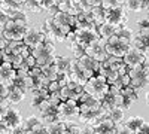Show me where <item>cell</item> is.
Wrapping results in <instances>:
<instances>
[{
    "mask_svg": "<svg viewBox=\"0 0 149 134\" xmlns=\"http://www.w3.org/2000/svg\"><path fill=\"white\" fill-rule=\"evenodd\" d=\"M29 28V17L26 12L14 19H9L6 22V26L3 27V36L8 42H17V40H22L24 34H26Z\"/></svg>",
    "mask_w": 149,
    "mask_h": 134,
    "instance_id": "6da1fadb",
    "label": "cell"
},
{
    "mask_svg": "<svg viewBox=\"0 0 149 134\" xmlns=\"http://www.w3.org/2000/svg\"><path fill=\"white\" fill-rule=\"evenodd\" d=\"M30 54L36 60V66L42 69V67H48V66L54 64V60L57 57V48L52 42L46 40L40 43L39 46L30 49Z\"/></svg>",
    "mask_w": 149,
    "mask_h": 134,
    "instance_id": "7a4b0ae2",
    "label": "cell"
},
{
    "mask_svg": "<svg viewBox=\"0 0 149 134\" xmlns=\"http://www.w3.org/2000/svg\"><path fill=\"white\" fill-rule=\"evenodd\" d=\"M84 92H86L88 95H91L93 99L102 101L104 99V95L109 92V85L106 82V79L100 75H94L93 78H90L86 81V83L84 85Z\"/></svg>",
    "mask_w": 149,
    "mask_h": 134,
    "instance_id": "3957f363",
    "label": "cell"
},
{
    "mask_svg": "<svg viewBox=\"0 0 149 134\" xmlns=\"http://www.w3.org/2000/svg\"><path fill=\"white\" fill-rule=\"evenodd\" d=\"M130 87L133 88H146L149 81V60L146 58L142 66H136L128 69Z\"/></svg>",
    "mask_w": 149,
    "mask_h": 134,
    "instance_id": "277c9868",
    "label": "cell"
},
{
    "mask_svg": "<svg viewBox=\"0 0 149 134\" xmlns=\"http://www.w3.org/2000/svg\"><path fill=\"white\" fill-rule=\"evenodd\" d=\"M130 46H131V43L128 39H124V37H119V36L113 34L112 37H109L106 40L104 49H106L107 55H110V57L122 58L125 55V52L130 49Z\"/></svg>",
    "mask_w": 149,
    "mask_h": 134,
    "instance_id": "5b68a950",
    "label": "cell"
},
{
    "mask_svg": "<svg viewBox=\"0 0 149 134\" xmlns=\"http://www.w3.org/2000/svg\"><path fill=\"white\" fill-rule=\"evenodd\" d=\"M79 116V106L78 101L74 100H67L61 101L57 106V121H69L70 118H78Z\"/></svg>",
    "mask_w": 149,
    "mask_h": 134,
    "instance_id": "8992f818",
    "label": "cell"
},
{
    "mask_svg": "<svg viewBox=\"0 0 149 134\" xmlns=\"http://www.w3.org/2000/svg\"><path fill=\"white\" fill-rule=\"evenodd\" d=\"M43 42H46V34H45L42 27H29L26 34H24V37H22V43L29 49H33V48L39 46Z\"/></svg>",
    "mask_w": 149,
    "mask_h": 134,
    "instance_id": "52a82bcc",
    "label": "cell"
},
{
    "mask_svg": "<svg viewBox=\"0 0 149 134\" xmlns=\"http://www.w3.org/2000/svg\"><path fill=\"white\" fill-rule=\"evenodd\" d=\"M97 39H98L97 28H73V40L82 49H85L90 43H93Z\"/></svg>",
    "mask_w": 149,
    "mask_h": 134,
    "instance_id": "ba28073f",
    "label": "cell"
},
{
    "mask_svg": "<svg viewBox=\"0 0 149 134\" xmlns=\"http://www.w3.org/2000/svg\"><path fill=\"white\" fill-rule=\"evenodd\" d=\"M104 45H106V42H104L103 39L98 37L97 40H94L93 43H90L88 46L85 48L84 54L88 55V57L93 58V60H95V61L102 63V61H104V60L109 57L107 52H106V49H104Z\"/></svg>",
    "mask_w": 149,
    "mask_h": 134,
    "instance_id": "9c48e42d",
    "label": "cell"
},
{
    "mask_svg": "<svg viewBox=\"0 0 149 134\" xmlns=\"http://www.w3.org/2000/svg\"><path fill=\"white\" fill-rule=\"evenodd\" d=\"M149 28H139V31H136L133 34V37L130 40L131 46L139 49L143 55L148 57V51H149Z\"/></svg>",
    "mask_w": 149,
    "mask_h": 134,
    "instance_id": "30bf717a",
    "label": "cell"
},
{
    "mask_svg": "<svg viewBox=\"0 0 149 134\" xmlns=\"http://www.w3.org/2000/svg\"><path fill=\"white\" fill-rule=\"evenodd\" d=\"M82 92H84V87H81V85L76 83V82H72L70 81L66 87H63V88L58 91V95H60V100L61 101H67V100L78 101Z\"/></svg>",
    "mask_w": 149,
    "mask_h": 134,
    "instance_id": "8fae6325",
    "label": "cell"
},
{
    "mask_svg": "<svg viewBox=\"0 0 149 134\" xmlns=\"http://www.w3.org/2000/svg\"><path fill=\"white\" fill-rule=\"evenodd\" d=\"M76 64H78V67L81 69V72L85 75V78L90 79V78H93L94 75H97L98 64H100V63L84 54L82 57H79V58L76 60Z\"/></svg>",
    "mask_w": 149,
    "mask_h": 134,
    "instance_id": "7c38bea8",
    "label": "cell"
},
{
    "mask_svg": "<svg viewBox=\"0 0 149 134\" xmlns=\"http://www.w3.org/2000/svg\"><path fill=\"white\" fill-rule=\"evenodd\" d=\"M127 21V10L124 8H113L104 9V22H109L112 26H122Z\"/></svg>",
    "mask_w": 149,
    "mask_h": 134,
    "instance_id": "4fadbf2b",
    "label": "cell"
},
{
    "mask_svg": "<svg viewBox=\"0 0 149 134\" xmlns=\"http://www.w3.org/2000/svg\"><path fill=\"white\" fill-rule=\"evenodd\" d=\"M21 122H22V116H21V112L18 110L17 107H10L8 106V110L5 113V118L2 121V124L9 130L12 131L17 127H21Z\"/></svg>",
    "mask_w": 149,
    "mask_h": 134,
    "instance_id": "5bb4252c",
    "label": "cell"
},
{
    "mask_svg": "<svg viewBox=\"0 0 149 134\" xmlns=\"http://www.w3.org/2000/svg\"><path fill=\"white\" fill-rule=\"evenodd\" d=\"M146 58H148V57L143 55L139 49H136V48L130 46V49L125 52V55L122 57V63L125 64L128 69H133V67H136V66H142Z\"/></svg>",
    "mask_w": 149,
    "mask_h": 134,
    "instance_id": "9a60e30c",
    "label": "cell"
},
{
    "mask_svg": "<svg viewBox=\"0 0 149 134\" xmlns=\"http://www.w3.org/2000/svg\"><path fill=\"white\" fill-rule=\"evenodd\" d=\"M37 109H39L40 116L43 118V122H42L43 125H45V124H49V122H54V121H57V106H54L48 99L43 100L39 106H37Z\"/></svg>",
    "mask_w": 149,
    "mask_h": 134,
    "instance_id": "2e32d148",
    "label": "cell"
},
{
    "mask_svg": "<svg viewBox=\"0 0 149 134\" xmlns=\"http://www.w3.org/2000/svg\"><path fill=\"white\" fill-rule=\"evenodd\" d=\"M17 78V70H14L10 63H0V82L10 87L14 85V81Z\"/></svg>",
    "mask_w": 149,
    "mask_h": 134,
    "instance_id": "e0dca14e",
    "label": "cell"
},
{
    "mask_svg": "<svg viewBox=\"0 0 149 134\" xmlns=\"http://www.w3.org/2000/svg\"><path fill=\"white\" fill-rule=\"evenodd\" d=\"M14 85L19 87L26 94H30L33 91V79L29 76L27 72H17V78L14 81Z\"/></svg>",
    "mask_w": 149,
    "mask_h": 134,
    "instance_id": "ac0fdd59",
    "label": "cell"
},
{
    "mask_svg": "<svg viewBox=\"0 0 149 134\" xmlns=\"http://www.w3.org/2000/svg\"><path fill=\"white\" fill-rule=\"evenodd\" d=\"M26 92H24L17 85H10L9 87V91H8V97H6V101L8 104H12V106H17L24 99H26Z\"/></svg>",
    "mask_w": 149,
    "mask_h": 134,
    "instance_id": "d6986e66",
    "label": "cell"
},
{
    "mask_svg": "<svg viewBox=\"0 0 149 134\" xmlns=\"http://www.w3.org/2000/svg\"><path fill=\"white\" fill-rule=\"evenodd\" d=\"M124 100H122V95L121 94H112V92H107L104 95V99L102 100V107L106 109V110H110V109H113V107H124L122 106Z\"/></svg>",
    "mask_w": 149,
    "mask_h": 134,
    "instance_id": "ffe728a7",
    "label": "cell"
},
{
    "mask_svg": "<svg viewBox=\"0 0 149 134\" xmlns=\"http://www.w3.org/2000/svg\"><path fill=\"white\" fill-rule=\"evenodd\" d=\"M115 124L112 122V121L109 118L106 119H102V121H98L97 124L93 125V131L94 134H113L115 133Z\"/></svg>",
    "mask_w": 149,
    "mask_h": 134,
    "instance_id": "44dd1931",
    "label": "cell"
},
{
    "mask_svg": "<svg viewBox=\"0 0 149 134\" xmlns=\"http://www.w3.org/2000/svg\"><path fill=\"white\" fill-rule=\"evenodd\" d=\"M57 10L60 12H64L67 15H72V17H76L81 9L78 8V5L74 3V0H61V2L57 3Z\"/></svg>",
    "mask_w": 149,
    "mask_h": 134,
    "instance_id": "7402d4cb",
    "label": "cell"
},
{
    "mask_svg": "<svg viewBox=\"0 0 149 134\" xmlns=\"http://www.w3.org/2000/svg\"><path fill=\"white\" fill-rule=\"evenodd\" d=\"M125 109L118 106V107H113V109H110V110H107V118L113 122L115 125H119L124 122V119H125Z\"/></svg>",
    "mask_w": 149,
    "mask_h": 134,
    "instance_id": "603a6c76",
    "label": "cell"
},
{
    "mask_svg": "<svg viewBox=\"0 0 149 134\" xmlns=\"http://www.w3.org/2000/svg\"><path fill=\"white\" fill-rule=\"evenodd\" d=\"M49 97V92L46 88L43 90H33L30 92V106L31 107H37L43 100H46Z\"/></svg>",
    "mask_w": 149,
    "mask_h": 134,
    "instance_id": "cb8c5ba5",
    "label": "cell"
},
{
    "mask_svg": "<svg viewBox=\"0 0 149 134\" xmlns=\"http://www.w3.org/2000/svg\"><path fill=\"white\" fill-rule=\"evenodd\" d=\"M145 122V119L142 118V116H137V115H134V116H128V118H125L124 119V122H122V125L125 127L128 131H133V133H136L140 127H142V124Z\"/></svg>",
    "mask_w": 149,
    "mask_h": 134,
    "instance_id": "d4e9b609",
    "label": "cell"
},
{
    "mask_svg": "<svg viewBox=\"0 0 149 134\" xmlns=\"http://www.w3.org/2000/svg\"><path fill=\"white\" fill-rule=\"evenodd\" d=\"M115 30H116V26H112L109 22H103L97 27V34H98V37L106 42L109 37H112L115 34Z\"/></svg>",
    "mask_w": 149,
    "mask_h": 134,
    "instance_id": "484cf974",
    "label": "cell"
},
{
    "mask_svg": "<svg viewBox=\"0 0 149 134\" xmlns=\"http://www.w3.org/2000/svg\"><path fill=\"white\" fill-rule=\"evenodd\" d=\"M70 61H72V58L64 57V55H57V57H55L54 66H55V69H57V72H58V75H61V73H69Z\"/></svg>",
    "mask_w": 149,
    "mask_h": 134,
    "instance_id": "4316f807",
    "label": "cell"
},
{
    "mask_svg": "<svg viewBox=\"0 0 149 134\" xmlns=\"http://www.w3.org/2000/svg\"><path fill=\"white\" fill-rule=\"evenodd\" d=\"M66 128H67V125H66V122H63V121H54V122L45 124L46 134H64Z\"/></svg>",
    "mask_w": 149,
    "mask_h": 134,
    "instance_id": "83f0119b",
    "label": "cell"
},
{
    "mask_svg": "<svg viewBox=\"0 0 149 134\" xmlns=\"http://www.w3.org/2000/svg\"><path fill=\"white\" fill-rule=\"evenodd\" d=\"M90 12H91V18H93V21H94V24L97 27L104 22V9L103 8L95 6V8H91Z\"/></svg>",
    "mask_w": 149,
    "mask_h": 134,
    "instance_id": "f1b7e54d",
    "label": "cell"
},
{
    "mask_svg": "<svg viewBox=\"0 0 149 134\" xmlns=\"http://www.w3.org/2000/svg\"><path fill=\"white\" fill-rule=\"evenodd\" d=\"M36 2H37V5H39V8L42 10L49 12L51 15L57 10V0H36Z\"/></svg>",
    "mask_w": 149,
    "mask_h": 134,
    "instance_id": "f546056e",
    "label": "cell"
},
{
    "mask_svg": "<svg viewBox=\"0 0 149 134\" xmlns=\"http://www.w3.org/2000/svg\"><path fill=\"white\" fill-rule=\"evenodd\" d=\"M115 34H116V36H119V37H124V39L131 40L134 31H133V28H130V27L127 26V24H122V26H118V27H116Z\"/></svg>",
    "mask_w": 149,
    "mask_h": 134,
    "instance_id": "4dcf8cb0",
    "label": "cell"
},
{
    "mask_svg": "<svg viewBox=\"0 0 149 134\" xmlns=\"http://www.w3.org/2000/svg\"><path fill=\"white\" fill-rule=\"evenodd\" d=\"M40 70H42V73H43V76H45L49 82H54V81L57 79V76H58V72H57V69H55L54 64L48 66V67H42Z\"/></svg>",
    "mask_w": 149,
    "mask_h": 134,
    "instance_id": "1f68e13d",
    "label": "cell"
},
{
    "mask_svg": "<svg viewBox=\"0 0 149 134\" xmlns=\"http://www.w3.org/2000/svg\"><path fill=\"white\" fill-rule=\"evenodd\" d=\"M40 121L37 119L36 116H29V118H26V119H22V122H21V128L24 130V131H27V130H30V128H33L34 125H37Z\"/></svg>",
    "mask_w": 149,
    "mask_h": 134,
    "instance_id": "d6a6232c",
    "label": "cell"
},
{
    "mask_svg": "<svg viewBox=\"0 0 149 134\" xmlns=\"http://www.w3.org/2000/svg\"><path fill=\"white\" fill-rule=\"evenodd\" d=\"M124 0H102L100 8L103 9H113V8H122Z\"/></svg>",
    "mask_w": 149,
    "mask_h": 134,
    "instance_id": "836d02e7",
    "label": "cell"
},
{
    "mask_svg": "<svg viewBox=\"0 0 149 134\" xmlns=\"http://www.w3.org/2000/svg\"><path fill=\"white\" fill-rule=\"evenodd\" d=\"M22 9L30 10V12H33V14H40L42 12V9L39 8V5H37L36 0H27V2L22 5Z\"/></svg>",
    "mask_w": 149,
    "mask_h": 134,
    "instance_id": "e575fe53",
    "label": "cell"
},
{
    "mask_svg": "<svg viewBox=\"0 0 149 134\" xmlns=\"http://www.w3.org/2000/svg\"><path fill=\"white\" fill-rule=\"evenodd\" d=\"M66 133L64 134H82V127L74 124V122H70V121H66Z\"/></svg>",
    "mask_w": 149,
    "mask_h": 134,
    "instance_id": "d590c367",
    "label": "cell"
},
{
    "mask_svg": "<svg viewBox=\"0 0 149 134\" xmlns=\"http://www.w3.org/2000/svg\"><path fill=\"white\" fill-rule=\"evenodd\" d=\"M70 43V51L73 52V55H74V60H78L79 57H82L84 55V49L82 48L74 42V40H72V42H69Z\"/></svg>",
    "mask_w": 149,
    "mask_h": 134,
    "instance_id": "8d00e7d4",
    "label": "cell"
},
{
    "mask_svg": "<svg viewBox=\"0 0 149 134\" xmlns=\"http://www.w3.org/2000/svg\"><path fill=\"white\" fill-rule=\"evenodd\" d=\"M26 134H46V130H45V125L42 122H39L37 125H34L33 128L27 130Z\"/></svg>",
    "mask_w": 149,
    "mask_h": 134,
    "instance_id": "74e56055",
    "label": "cell"
},
{
    "mask_svg": "<svg viewBox=\"0 0 149 134\" xmlns=\"http://www.w3.org/2000/svg\"><path fill=\"white\" fill-rule=\"evenodd\" d=\"M57 82H58V85L61 88L63 87H66V85L70 82V76H69V73H61V75H58L57 76V79H55Z\"/></svg>",
    "mask_w": 149,
    "mask_h": 134,
    "instance_id": "f35d334b",
    "label": "cell"
},
{
    "mask_svg": "<svg viewBox=\"0 0 149 134\" xmlns=\"http://www.w3.org/2000/svg\"><path fill=\"white\" fill-rule=\"evenodd\" d=\"M8 91H9V87H8V85H5V83L0 82V103L6 100V97H8Z\"/></svg>",
    "mask_w": 149,
    "mask_h": 134,
    "instance_id": "ab89813d",
    "label": "cell"
},
{
    "mask_svg": "<svg viewBox=\"0 0 149 134\" xmlns=\"http://www.w3.org/2000/svg\"><path fill=\"white\" fill-rule=\"evenodd\" d=\"M48 92L49 94H52V92H58L60 90H61V87L58 85V82L57 81H54V82H49V85H48Z\"/></svg>",
    "mask_w": 149,
    "mask_h": 134,
    "instance_id": "60d3db41",
    "label": "cell"
},
{
    "mask_svg": "<svg viewBox=\"0 0 149 134\" xmlns=\"http://www.w3.org/2000/svg\"><path fill=\"white\" fill-rule=\"evenodd\" d=\"M24 63H26V66L29 67V70L30 69H33V67H36V60H34V57L30 54V55H27L26 58H24Z\"/></svg>",
    "mask_w": 149,
    "mask_h": 134,
    "instance_id": "b9f144b4",
    "label": "cell"
},
{
    "mask_svg": "<svg viewBox=\"0 0 149 134\" xmlns=\"http://www.w3.org/2000/svg\"><path fill=\"white\" fill-rule=\"evenodd\" d=\"M9 21V17H8V14H6V12L2 9V8H0V27H5L6 26V22Z\"/></svg>",
    "mask_w": 149,
    "mask_h": 134,
    "instance_id": "7bdbcfd3",
    "label": "cell"
},
{
    "mask_svg": "<svg viewBox=\"0 0 149 134\" xmlns=\"http://www.w3.org/2000/svg\"><path fill=\"white\" fill-rule=\"evenodd\" d=\"M137 26H139V28H149V19H148V17L139 18L137 19Z\"/></svg>",
    "mask_w": 149,
    "mask_h": 134,
    "instance_id": "ee69618b",
    "label": "cell"
},
{
    "mask_svg": "<svg viewBox=\"0 0 149 134\" xmlns=\"http://www.w3.org/2000/svg\"><path fill=\"white\" fill-rule=\"evenodd\" d=\"M8 106H9V104L6 103V100L0 103V122H2L3 118H5V113H6V110H8Z\"/></svg>",
    "mask_w": 149,
    "mask_h": 134,
    "instance_id": "f6af8a7d",
    "label": "cell"
},
{
    "mask_svg": "<svg viewBox=\"0 0 149 134\" xmlns=\"http://www.w3.org/2000/svg\"><path fill=\"white\" fill-rule=\"evenodd\" d=\"M8 43H9V42L5 39V36H3V28L0 27V51H3L5 48L8 46Z\"/></svg>",
    "mask_w": 149,
    "mask_h": 134,
    "instance_id": "bcb514c9",
    "label": "cell"
},
{
    "mask_svg": "<svg viewBox=\"0 0 149 134\" xmlns=\"http://www.w3.org/2000/svg\"><path fill=\"white\" fill-rule=\"evenodd\" d=\"M134 134H149V125H148V122H146V121H145V122L142 124V127H140L137 131H136Z\"/></svg>",
    "mask_w": 149,
    "mask_h": 134,
    "instance_id": "7dc6e473",
    "label": "cell"
},
{
    "mask_svg": "<svg viewBox=\"0 0 149 134\" xmlns=\"http://www.w3.org/2000/svg\"><path fill=\"white\" fill-rule=\"evenodd\" d=\"M113 134H128V130L124 127L122 124H119V125L115 127V133H113Z\"/></svg>",
    "mask_w": 149,
    "mask_h": 134,
    "instance_id": "c3c4849f",
    "label": "cell"
},
{
    "mask_svg": "<svg viewBox=\"0 0 149 134\" xmlns=\"http://www.w3.org/2000/svg\"><path fill=\"white\" fill-rule=\"evenodd\" d=\"M119 82L122 83V87H130V76H128V73H127V75H124V76H121Z\"/></svg>",
    "mask_w": 149,
    "mask_h": 134,
    "instance_id": "681fc988",
    "label": "cell"
},
{
    "mask_svg": "<svg viewBox=\"0 0 149 134\" xmlns=\"http://www.w3.org/2000/svg\"><path fill=\"white\" fill-rule=\"evenodd\" d=\"M85 3L88 8H95V6H100L102 0H85Z\"/></svg>",
    "mask_w": 149,
    "mask_h": 134,
    "instance_id": "f907efd6",
    "label": "cell"
},
{
    "mask_svg": "<svg viewBox=\"0 0 149 134\" xmlns=\"http://www.w3.org/2000/svg\"><path fill=\"white\" fill-rule=\"evenodd\" d=\"M82 134H94L93 127H91V125H85V127H82Z\"/></svg>",
    "mask_w": 149,
    "mask_h": 134,
    "instance_id": "816d5d0a",
    "label": "cell"
},
{
    "mask_svg": "<svg viewBox=\"0 0 149 134\" xmlns=\"http://www.w3.org/2000/svg\"><path fill=\"white\" fill-rule=\"evenodd\" d=\"M10 134H26V131H24L21 127H17V128H14L10 131Z\"/></svg>",
    "mask_w": 149,
    "mask_h": 134,
    "instance_id": "f5cc1de1",
    "label": "cell"
},
{
    "mask_svg": "<svg viewBox=\"0 0 149 134\" xmlns=\"http://www.w3.org/2000/svg\"><path fill=\"white\" fill-rule=\"evenodd\" d=\"M9 133H10V131H9L2 122H0V134H9Z\"/></svg>",
    "mask_w": 149,
    "mask_h": 134,
    "instance_id": "db71d44e",
    "label": "cell"
},
{
    "mask_svg": "<svg viewBox=\"0 0 149 134\" xmlns=\"http://www.w3.org/2000/svg\"><path fill=\"white\" fill-rule=\"evenodd\" d=\"M14 2H15V3H18V5H21V6H22V5H24V3H26V2H27V0H14Z\"/></svg>",
    "mask_w": 149,
    "mask_h": 134,
    "instance_id": "11a10c76",
    "label": "cell"
},
{
    "mask_svg": "<svg viewBox=\"0 0 149 134\" xmlns=\"http://www.w3.org/2000/svg\"><path fill=\"white\" fill-rule=\"evenodd\" d=\"M0 63H2V51H0Z\"/></svg>",
    "mask_w": 149,
    "mask_h": 134,
    "instance_id": "9f6ffc18",
    "label": "cell"
},
{
    "mask_svg": "<svg viewBox=\"0 0 149 134\" xmlns=\"http://www.w3.org/2000/svg\"><path fill=\"white\" fill-rule=\"evenodd\" d=\"M128 134H134V133H133V131H128Z\"/></svg>",
    "mask_w": 149,
    "mask_h": 134,
    "instance_id": "6f0895ef",
    "label": "cell"
},
{
    "mask_svg": "<svg viewBox=\"0 0 149 134\" xmlns=\"http://www.w3.org/2000/svg\"><path fill=\"white\" fill-rule=\"evenodd\" d=\"M58 2H61V0H57V3H58Z\"/></svg>",
    "mask_w": 149,
    "mask_h": 134,
    "instance_id": "680465c9",
    "label": "cell"
}]
</instances>
